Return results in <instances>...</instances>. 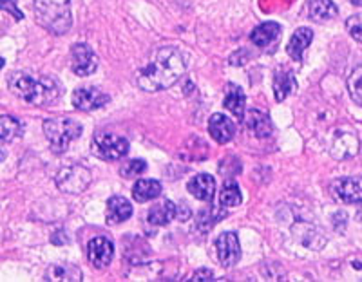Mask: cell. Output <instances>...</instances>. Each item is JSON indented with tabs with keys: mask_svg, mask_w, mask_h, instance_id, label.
<instances>
[{
	"mask_svg": "<svg viewBox=\"0 0 362 282\" xmlns=\"http://www.w3.org/2000/svg\"><path fill=\"white\" fill-rule=\"evenodd\" d=\"M185 57L177 47H160L147 66L138 73V87L147 93H156L173 87L185 74Z\"/></svg>",
	"mask_w": 362,
	"mask_h": 282,
	"instance_id": "obj_1",
	"label": "cell"
},
{
	"mask_svg": "<svg viewBox=\"0 0 362 282\" xmlns=\"http://www.w3.org/2000/svg\"><path fill=\"white\" fill-rule=\"evenodd\" d=\"M8 86L17 98L31 105L45 107L60 98L62 87L51 76H29L25 73H13L8 78Z\"/></svg>",
	"mask_w": 362,
	"mask_h": 282,
	"instance_id": "obj_2",
	"label": "cell"
},
{
	"mask_svg": "<svg viewBox=\"0 0 362 282\" xmlns=\"http://www.w3.org/2000/svg\"><path fill=\"white\" fill-rule=\"evenodd\" d=\"M35 20L53 35H64L71 29V0H33Z\"/></svg>",
	"mask_w": 362,
	"mask_h": 282,
	"instance_id": "obj_3",
	"label": "cell"
},
{
	"mask_svg": "<svg viewBox=\"0 0 362 282\" xmlns=\"http://www.w3.org/2000/svg\"><path fill=\"white\" fill-rule=\"evenodd\" d=\"M83 127L73 118H49L44 122V134L54 154H62L74 139L82 136Z\"/></svg>",
	"mask_w": 362,
	"mask_h": 282,
	"instance_id": "obj_4",
	"label": "cell"
},
{
	"mask_svg": "<svg viewBox=\"0 0 362 282\" xmlns=\"http://www.w3.org/2000/svg\"><path fill=\"white\" fill-rule=\"evenodd\" d=\"M90 151L96 158L105 161H116L122 160L129 152V141L124 136L112 134V132H98L93 138V145Z\"/></svg>",
	"mask_w": 362,
	"mask_h": 282,
	"instance_id": "obj_5",
	"label": "cell"
},
{
	"mask_svg": "<svg viewBox=\"0 0 362 282\" xmlns=\"http://www.w3.org/2000/svg\"><path fill=\"white\" fill-rule=\"evenodd\" d=\"M93 181V174L89 168L82 167V165H67V167L60 168L57 174V187L66 194H82L86 192L87 187Z\"/></svg>",
	"mask_w": 362,
	"mask_h": 282,
	"instance_id": "obj_6",
	"label": "cell"
},
{
	"mask_svg": "<svg viewBox=\"0 0 362 282\" xmlns=\"http://www.w3.org/2000/svg\"><path fill=\"white\" fill-rule=\"evenodd\" d=\"M98 67V57L87 44H74L71 47V69L76 76H89Z\"/></svg>",
	"mask_w": 362,
	"mask_h": 282,
	"instance_id": "obj_7",
	"label": "cell"
},
{
	"mask_svg": "<svg viewBox=\"0 0 362 282\" xmlns=\"http://www.w3.org/2000/svg\"><path fill=\"white\" fill-rule=\"evenodd\" d=\"M332 194L337 201L346 205L362 203V176L341 177L332 183Z\"/></svg>",
	"mask_w": 362,
	"mask_h": 282,
	"instance_id": "obj_8",
	"label": "cell"
},
{
	"mask_svg": "<svg viewBox=\"0 0 362 282\" xmlns=\"http://www.w3.org/2000/svg\"><path fill=\"white\" fill-rule=\"evenodd\" d=\"M109 96L103 90H100L98 87H78V89L73 93V105L78 109V111H96L100 107H103L109 102Z\"/></svg>",
	"mask_w": 362,
	"mask_h": 282,
	"instance_id": "obj_9",
	"label": "cell"
},
{
	"mask_svg": "<svg viewBox=\"0 0 362 282\" xmlns=\"http://www.w3.org/2000/svg\"><path fill=\"white\" fill-rule=\"evenodd\" d=\"M112 255H115V245H112L111 239L95 237L90 239L89 245H87V259L98 270H103L111 264Z\"/></svg>",
	"mask_w": 362,
	"mask_h": 282,
	"instance_id": "obj_10",
	"label": "cell"
},
{
	"mask_svg": "<svg viewBox=\"0 0 362 282\" xmlns=\"http://www.w3.org/2000/svg\"><path fill=\"white\" fill-rule=\"evenodd\" d=\"M216 249H218V259L225 268L238 264L241 259V245L234 232L221 233L216 241Z\"/></svg>",
	"mask_w": 362,
	"mask_h": 282,
	"instance_id": "obj_11",
	"label": "cell"
},
{
	"mask_svg": "<svg viewBox=\"0 0 362 282\" xmlns=\"http://www.w3.org/2000/svg\"><path fill=\"white\" fill-rule=\"evenodd\" d=\"M332 155L335 160H348V158H354L358 152V139L357 136L351 134V132H341L337 131L334 136V141H332Z\"/></svg>",
	"mask_w": 362,
	"mask_h": 282,
	"instance_id": "obj_12",
	"label": "cell"
},
{
	"mask_svg": "<svg viewBox=\"0 0 362 282\" xmlns=\"http://www.w3.org/2000/svg\"><path fill=\"white\" fill-rule=\"evenodd\" d=\"M209 132L219 145H225V143H228L232 138H234L235 125L230 118H226L225 114H219V112H216V114L210 116Z\"/></svg>",
	"mask_w": 362,
	"mask_h": 282,
	"instance_id": "obj_13",
	"label": "cell"
},
{
	"mask_svg": "<svg viewBox=\"0 0 362 282\" xmlns=\"http://www.w3.org/2000/svg\"><path fill=\"white\" fill-rule=\"evenodd\" d=\"M296 89L297 80L293 71L279 67L276 71V74H274V94H276L277 102H284Z\"/></svg>",
	"mask_w": 362,
	"mask_h": 282,
	"instance_id": "obj_14",
	"label": "cell"
},
{
	"mask_svg": "<svg viewBox=\"0 0 362 282\" xmlns=\"http://www.w3.org/2000/svg\"><path fill=\"white\" fill-rule=\"evenodd\" d=\"M245 125L255 138H268L272 134V122L270 116L257 109H250L245 114Z\"/></svg>",
	"mask_w": 362,
	"mask_h": 282,
	"instance_id": "obj_15",
	"label": "cell"
},
{
	"mask_svg": "<svg viewBox=\"0 0 362 282\" xmlns=\"http://www.w3.org/2000/svg\"><path fill=\"white\" fill-rule=\"evenodd\" d=\"M189 192L199 201H212L216 192V180L210 174H198L187 184Z\"/></svg>",
	"mask_w": 362,
	"mask_h": 282,
	"instance_id": "obj_16",
	"label": "cell"
},
{
	"mask_svg": "<svg viewBox=\"0 0 362 282\" xmlns=\"http://www.w3.org/2000/svg\"><path fill=\"white\" fill-rule=\"evenodd\" d=\"M313 40V31L310 28H299L296 33L290 38L288 45H286V53L290 54V58L296 61L303 60V54H305L306 47L312 44Z\"/></svg>",
	"mask_w": 362,
	"mask_h": 282,
	"instance_id": "obj_17",
	"label": "cell"
},
{
	"mask_svg": "<svg viewBox=\"0 0 362 282\" xmlns=\"http://www.w3.org/2000/svg\"><path fill=\"white\" fill-rule=\"evenodd\" d=\"M225 107L235 118H245V109H247V96H245L243 89L235 83H228L225 93Z\"/></svg>",
	"mask_w": 362,
	"mask_h": 282,
	"instance_id": "obj_18",
	"label": "cell"
},
{
	"mask_svg": "<svg viewBox=\"0 0 362 282\" xmlns=\"http://www.w3.org/2000/svg\"><path fill=\"white\" fill-rule=\"evenodd\" d=\"M132 216V205L129 199L122 196H112L107 201V223L111 225H119L125 223Z\"/></svg>",
	"mask_w": 362,
	"mask_h": 282,
	"instance_id": "obj_19",
	"label": "cell"
},
{
	"mask_svg": "<svg viewBox=\"0 0 362 282\" xmlns=\"http://www.w3.org/2000/svg\"><path fill=\"white\" fill-rule=\"evenodd\" d=\"M279 35H281V25L277 24V22L268 20V22H263V24H259L254 31H252L250 40L254 42V45H257V47H267V45H270L272 42H276Z\"/></svg>",
	"mask_w": 362,
	"mask_h": 282,
	"instance_id": "obj_20",
	"label": "cell"
},
{
	"mask_svg": "<svg viewBox=\"0 0 362 282\" xmlns=\"http://www.w3.org/2000/svg\"><path fill=\"white\" fill-rule=\"evenodd\" d=\"M174 217H176V205L173 201H163V203L148 210L147 221L154 226H165L169 225Z\"/></svg>",
	"mask_w": 362,
	"mask_h": 282,
	"instance_id": "obj_21",
	"label": "cell"
},
{
	"mask_svg": "<svg viewBox=\"0 0 362 282\" xmlns=\"http://www.w3.org/2000/svg\"><path fill=\"white\" fill-rule=\"evenodd\" d=\"M160 194L161 183L156 180H140L132 187V197L138 203H147V201L156 199V197H160Z\"/></svg>",
	"mask_w": 362,
	"mask_h": 282,
	"instance_id": "obj_22",
	"label": "cell"
},
{
	"mask_svg": "<svg viewBox=\"0 0 362 282\" xmlns=\"http://www.w3.org/2000/svg\"><path fill=\"white\" fill-rule=\"evenodd\" d=\"M44 281H82V270L74 264H53L45 271Z\"/></svg>",
	"mask_w": 362,
	"mask_h": 282,
	"instance_id": "obj_23",
	"label": "cell"
},
{
	"mask_svg": "<svg viewBox=\"0 0 362 282\" xmlns=\"http://www.w3.org/2000/svg\"><path fill=\"white\" fill-rule=\"evenodd\" d=\"M339 15V8L332 0H313L310 4V17L315 22L332 20Z\"/></svg>",
	"mask_w": 362,
	"mask_h": 282,
	"instance_id": "obj_24",
	"label": "cell"
},
{
	"mask_svg": "<svg viewBox=\"0 0 362 282\" xmlns=\"http://www.w3.org/2000/svg\"><path fill=\"white\" fill-rule=\"evenodd\" d=\"M241 201H243V197H241V188H239V184L232 180L226 181L223 184L221 192H219V205L232 208V206L241 205Z\"/></svg>",
	"mask_w": 362,
	"mask_h": 282,
	"instance_id": "obj_25",
	"label": "cell"
},
{
	"mask_svg": "<svg viewBox=\"0 0 362 282\" xmlns=\"http://www.w3.org/2000/svg\"><path fill=\"white\" fill-rule=\"evenodd\" d=\"M22 132V125L17 118L13 116H0V139L2 141H11Z\"/></svg>",
	"mask_w": 362,
	"mask_h": 282,
	"instance_id": "obj_26",
	"label": "cell"
},
{
	"mask_svg": "<svg viewBox=\"0 0 362 282\" xmlns=\"http://www.w3.org/2000/svg\"><path fill=\"white\" fill-rule=\"evenodd\" d=\"M223 216H225V213L219 212L218 208L202 210V212H199V216H198V223H196V225H198V228H199V232L205 233V232H209V230H212V226H214Z\"/></svg>",
	"mask_w": 362,
	"mask_h": 282,
	"instance_id": "obj_27",
	"label": "cell"
},
{
	"mask_svg": "<svg viewBox=\"0 0 362 282\" xmlns=\"http://www.w3.org/2000/svg\"><path fill=\"white\" fill-rule=\"evenodd\" d=\"M348 89L357 105L362 107V66H358L348 78Z\"/></svg>",
	"mask_w": 362,
	"mask_h": 282,
	"instance_id": "obj_28",
	"label": "cell"
},
{
	"mask_svg": "<svg viewBox=\"0 0 362 282\" xmlns=\"http://www.w3.org/2000/svg\"><path fill=\"white\" fill-rule=\"evenodd\" d=\"M145 170H147V163H145L144 160H131L125 161L124 167L119 168V174H122L125 180H132V177L141 176Z\"/></svg>",
	"mask_w": 362,
	"mask_h": 282,
	"instance_id": "obj_29",
	"label": "cell"
},
{
	"mask_svg": "<svg viewBox=\"0 0 362 282\" xmlns=\"http://www.w3.org/2000/svg\"><path fill=\"white\" fill-rule=\"evenodd\" d=\"M346 28H348V33L351 35V38H355V40L362 45V13L348 18Z\"/></svg>",
	"mask_w": 362,
	"mask_h": 282,
	"instance_id": "obj_30",
	"label": "cell"
},
{
	"mask_svg": "<svg viewBox=\"0 0 362 282\" xmlns=\"http://www.w3.org/2000/svg\"><path fill=\"white\" fill-rule=\"evenodd\" d=\"M0 9L11 13L13 17H15V20H22V18H24V15H22L17 8V0H0Z\"/></svg>",
	"mask_w": 362,
	"mask_h": 282,
	"instance_id": "obj_31",
	"label": "cell"
},
{
	"mask_svg": "<svg viewBox=\"0 0 362 282\" xmlns=\"http://www.w3.org/2000/svg\"><path fill=\"white\" fill-rule=\"evenodd\" d=\"M214 278V271L209 270V268H202L194 274L192 281H212Z\"/></svg>",
	"mask_w": 362,
	"mask_h": 282,
	"instance_id": "obj_32",
	"label": "cell"
},
{
	"mask_svg": "<svg viewBox=\"0 0 362 282\" xmlns=\"http://www.w3.org/2000/svg\"><path fill=\"white\" fill-rule=\"evenodd\" d=\"M176 217L181 219V221H187L190 217V208L185 205V203H181L180 206H176Z\"/></svg>",
	"mask_w": 362,
	"mask_h": 282,
	"instance_id": "obj_33",
	"label": "cell"
},
{
	"mask_svg": "<svg viewBox=\"0 0 362 282\" xmlns=\"http://www.w3.org/2000/svg\"><path fill=\"white\" fill-rule=\"evenodd\" d=\"M6 155H8V152H6L4 148H0V163L6 160Z\"/></svg>",
	"mask_w": 362,
	"mask_h": 282,
	"instance_id": "obj_34",
	"label": "cell"
},
{
	"mask_svg": "<svg viewBox=\"0 0 362 282\" xmlns=\"http://www.w3.org/2000/svg\"><path fill=\"white\" fill-rule=\"evenodd\" d=\"M351 4H354V6H362V0H351Z\"/></svg>",
	"mask_w": 362,
	"mask_h": 282,
	"instance_id": "obj_35",
	"label": "cell"
},
{
	"mask_svg": "<svg viewBox=\"0 0 362 282\" xmlns=\"http://www.w3.org/2000/svg\"><path fill=\"white\" fill-rule=\"evenodd\" d=\"M2 67H4V58L0 57V69H2Z\"/></svg>",
	"mask_w": 362,
	"mask_h": 282,
	"instance_id": "obj_36",
	"label": "cell"
}]
</instances>
